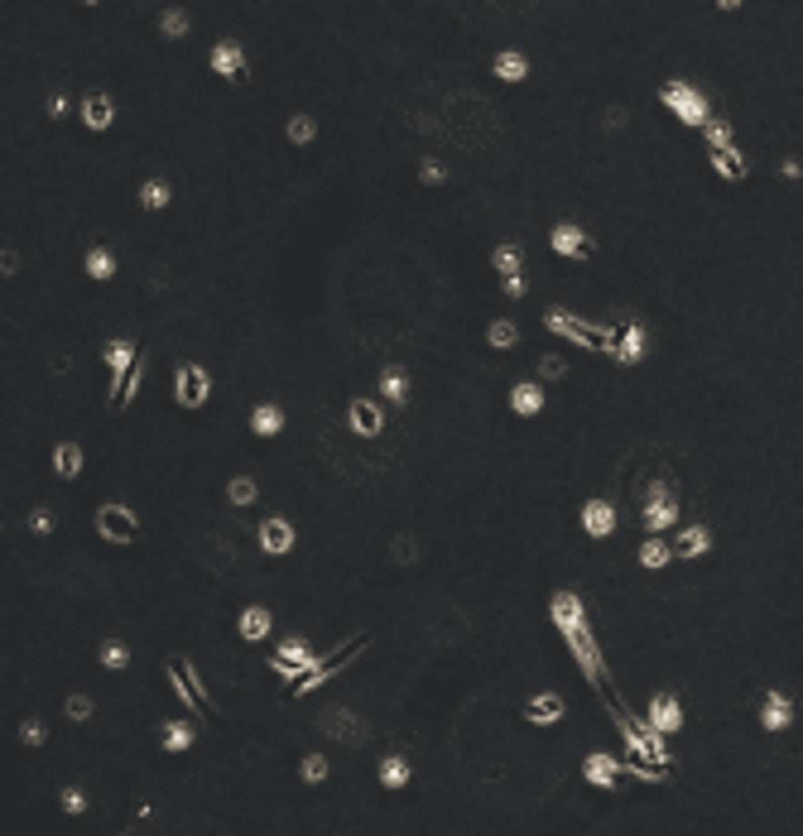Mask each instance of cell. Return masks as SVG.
Returning <instances> with one entry per match:
<instances>
[{
  "label": "cell",
  "mask_w": 803,
  "mask_h": 836,
  "mask_svg": "<svg viewBox=\"0 0 803 836\" xmlns=\"http://www.w3.org/2000/svg\"><path fill=\"white\" fill-rule=\"evenodd\" d=\"M548 620H554V630L567 640V650H573V663L582 669V678L597 682V688H611V669H607V659H601V650H597L587 606H582V596L573 587H558L554 596H548Z\"/></svg>",
  "instance_id": "cell-1"
},
{
  "label": "cell",
  "mask_w": 803,
  "mask_h": 836,
  "mask_svg": "<svg viewBox=\"0 0 803 836\" xmlns=\"http://www.w3.org/2000/svg\"><path fill=\"white\" fill-rule=\"evenodd\" d=\"M611 716H616V730H621V740H626V750H630L635 760L655 764V770H668V764H674V755H668L664 736L645 721V716H635L626 702H616V707H611Z\"/></svg>",
  "instance_id": "cell-2"
},
{
  "label": "cell",
  "mask_w": 803,
  "mask_h": 836,
  "mask_svg": "<svg viewBox=\"0 0 803 836\" xmlns=\"http://www.w3.org/2000/svg\"><path fill=\"white\" fill-rule=\"evenodd\" d=\"M544 327L554 337H563V341H573V347H587V351H601V356L616 351V327H607V322H587V317H577L567 308H544Z\"/></svg>",
  "instance_id": "cell-3"
},
{
  "label": "cell",
  "mask_w": 803,
  "mask_h": 836,
  "mask_svg": "<svg viewBox=\"0 0 803 836\" xmlns=\"http://www.w3.org/2000/svg\"><path fill=\"white\" fill-rule=\"evenodd\" d=\"M102 361H106V404L121 408L125 380H130V375H136V366H140V341H136V337H111L106 347H102Z\"/></svg>",
  "instance_id": "cell-4"
},
{
  "label": "cell",
  "mask_w": 803,
  "mask_h": 836,
  "mask_svg": "<svg viewBox=\"0 0 803 836\" xmlns=\"http://www.w3.org/2000/svg\"><path fill=\"white\" fill-rule=\"evenodd\" d=\"M659 101L678 116L683 126H693V130H708V126L717 121V116H712V101L702 96L693 82H683V77H668L664 87H659Z\"/></svg>",
  "instance_id": "cell-5"
},
{
  "label": "cell",
  "mask_w": 803,
  "mask_h": 836,
  "mask_svg": "<svg viewBox=\"0 0 803 836\" xmlns=\"http://www.w3.org/2000/svg\"><path fill=\"white\" fill-rule=\"evenodd\" d=\"M207 399H212V375L197 366V361H183L174 370V404L193 414V408H203Z\"/></svg>",
  "instance_id": "cell-6"
},
{
  "label": "cell",
  "mask_w": 803,
  "mask_h": 836,
  "mask_svg": "<svg viewBox=\"0 0 803 836\" xmlns=\"http://www.w3.org/2000/svg\"><path fill=\"white\" fill-rule=\"evenodd\" d=\"M96 534H102L106 543H136L140 539V515L121 500H106L102 509H96Z\"/></svg>",
  "instance_id": "cell-7"
},
{
  "label": "cell",
  "mask_w": 803,
  "mask_h": 836,
  "mask_svg": "<svg viewBox=\"0 0 803 836\" xmlns=\"http://www.w3.org/2000/svg\"><path fill=\"white\" fill-rule=\"evenodd\" d=\"M640 524L649 529V534H659L664 539V529H678V496H674V486H655L645 496V505H640Z\"/></svg>",
  "instance_id": "cell-8"
},
{
  "label": "cell",
  "mask_w": 803,
  "mask_h": 836,
  "mask_svg": "<svg viewBox=\"0 0 803 836\" xmlns=\"http://www.w3.org/2000/svg\"><path fill=\"white\" fill-rule=\"evenodd\" d=\"M366 644H371V635H356V640H351V644H346V650H342L337 659H332V663H323V669H317V673H308L304 682H294V697H308V692H317V688H327L332 678H337V673H346L351 663H356V659L366 654Z\"/></svg>",
  "instance_id": "cell-9"
},
{
  "label": "cell",
  "mask_w": 803,
  "mask_h": 836,
  "mask_svg": "<svg viewBox=\"0 0 803 836\" xmlns=\"http://www.w3.org/2000/svg\"><path fill=\"white\" fill-rule=\"evenodd\" d=\"M577 524H582V534H587L592 543H607L616 529H621V509L597 496V500H587V505L577 509Z\"/></svg>",
  "instance_id": "cell-10"
},
{
  "label": "cell",
  "mask_w": 803,
  "mask_h": 836,
  "mask_svg": "<svg viewBox=\"0 0 803 836\" xmlns=\"http://www.w3.org/2000/svg\"><path fill=\"white\" fill-rule=\"evenodd\" d=\"M548 250H554L558 260H587V255L597 250V241L577 227V221H558V227L548 231Z\"/></svg>",
  "instance_id": "cell-11"
},
{
  "label": "cell",
  "mask_w": 803,
  "mask_h": 836,
  "mask_svg": "<svg viewBox=\"0 0 803 836\" xmlns=\"http://www.w3.org/2000/svg\"><path fill=\"white\" fill-rule=\"evenodd\" d=\"M645 351H649V327H645V322H616V351H611V361L616 366H640Z\"/></svg>",
  "instance_id": "cell-12"
},
{
  "label": "cell",
  "mask_w": 803,
  "mask_h": 836,
  "mask_svg": "<svg viewBox=\"0 0 803 836\" xmlns=\"http://www.w3.org/2000/svg\"><path fill=\"white\" fill-rule=\"evenodd\" d=\"M77 121L87 126L92 135H106V130L115 126V101H111V92H102V87L82 92V101H77Z\"/></svg>",
  "instance_id": "cell-13"
},
{
  "label": "cell",
  "mask_w": 803,
  "mask_h": 836,
  "mask_svg": "<svg viewBox=\"0 0 803 836\" xmlns=\"http://www.w3.org/2000/svg\"><path fill=\"white\" fill-rule=\"evenodd\" d=\"M346 428L356 438H380L385 433V404L371 399V395H356L346 404Z\"/></svg>",
  "instance_id": "cell-14"
},
{
  "label": "cell",
  "mask_w": 803,
  "mask_h": 836,
  "mask_svg": "<svg viewBox=\"0 0 803 836\" xmlns=\"http://www.w3.org/2000/svg\"><path fill=\"white\" fill-rule=\"evenodd\" d=\"M520 716H525L534 730H548V726H558L563 716H567V702H563V692L544 688V692H529V702H525Z\"/></svg>",
  "instance_id": "cell-15"
},
{
  "label": "cell",
  "mask_w": 803,
  "mask_h": 836,
  "mask_svg": "<svg viewBox=\"0 0 803 836\" xmlns=\"http://www.w3.org/2000/svg\"><path fill=\"white\" fill-rule=\"evenodd\" d=\"M645 721L655 726L664 740L678 736V730H683V702L674 692H655V697H649V707H645Z\"/></svg>",
  "instance_id": "cell-16"
},
{
  "label": "cell",
  "mask_w": 803,
  "mask_h": 836,
  "mask_svg": "<svg viewBox=\"0 0 803 836\" xmlns=\"http://www.w3.org/2000/svg\"><path fill=\"white\" fill-rule=\"evenodd\" d=\"M207 67L222 82H246V48L236 39H216L212 54H207Z\"/></svg>",
  "instance_id": "cell-17"
},
{
  "label": "cell",
  "mask_w": 803,
  "mask_h": 836,
  "mask_svg": "<svg viewBox=\"0 0 803 836\" xmlns=\"http://www.w3.org/2000/svg\"><path fill=\"white\" fill-rule=\"evenodd\" d=\"M760 730H769V736H779V730H789L794 726V697L789 692H779V688H769L765 697H760Z\"/></svg>",
  "instance_id": "cell-18"
},
{
  "label": "cell",
  "mask_w": 803,
  "mask_h": 836,
  "mask_svg": "<svg viewBox=\"0 0 803 836\" xmlns=\"http://www.w3.org/2000/svg\"><path fill=\"white\" fill-rule=\"evenodd\" d=\"M256 543H260V553H270V558H284V553H294V543H298V529L284 519V515H270L260 529H256Z\"/></svg>",
  "instance_id": "cell-19"
},
{
  "label": "cell",
  "mask_w": 803,
  "mask_h": 836,
  "mask_svg": "<svg viewBox=\"0 0 803 836\" xmlns=\"http://www.w3.org/2000/svg\"><path fill=\"white\" fill-rule=\"evenodd\" d=\"M506 404H510L515 418H539L544 404H548V389H544V380H515Z\"/></svg>",
  "instance_id": "cell-20"
},
{
  "label": "cell",
  "mask_w": 803,
  "mask_h": 836,
  "mask_svg": "<svg viewBox=\"0 0 803 836\" xmlns=\"http://www.w3.org/2000/svg\"><path fill=\"white\" fill-rule=\"evenodd\" d=\"M621 774H626V770H621V760L607 755V750H592V755L582 760V779H587L592 789H601V793H611L616 783H621Z\"/></svg>",
  "instance_id": "cell-21"
},
{
  "label": "cell",
  "mask_w": 803,
  "mask_h": 836,
  "mask_svg": "<svg viewBox=\"0 0 803 836\" xmlns=\"http://www.w3.org/2000/svg\"><path fill=\"white\" fill-rule=\"evenodd\" d=\"M48 467H54L58 481H77L82 467H87V452H82V442L63 438V442H54V452H48Z\"/></svg>",
  "instance_id": "cell-22"
},
{
  "label": "cell",
  "mask_w": 803,
  "mask_h": 836,
  "mask_svg": "<svg viewBox=\"0 0 803 836\" xmlns=\"http://www.w3.org/2000/svg\"><path fill=\"white\" fill-rule=\"evenodd\" d=\"M270 630H275V610H270V606H241V616H236V635H241L246 644L270 640Z\"/></svg>",
  "instance_id": "cell-23"
},
{
  "label": "cell",
  "mask_w": 803,
  "mask_h": 836,
  "mask_svg": "<svg viewBox=\"0 0 803 836\" xmlns=\"http://www.w3.org/2000/svg\"><path fill=\"white\" fill-rule=\"evenodd\" d=\"M708 553H712V529L708 524H688V529H678V534H674V558L698 562Z\"/></svg>",
  "instance_id": "cell-24"
},
{
  "label": "cell",
  "mask_w": 803,
  "mask_h": 836,
  "mask_svg": "<svg viewBox=\"0 0 803 836\" xmlns=\"http://www.w3.org/2000/svg\"><path fill=\"white\" fill-rule=\"evenodd\" d=\"M376 389H380V404L405 408V404H409V370H405V366H385L380 380H376Z\"/></svg>",
  "instance_id": "cell-25"
},
{
  "label": "cell",
  "mask_w": 803,
  "mask_h": 836,
  "mask_svg": "<svg viewBox=\"0 0 803 836\" xmlns=\"http://www.w3.org/2000/svg\"><path fill=\"white\" fill-rule=\"evenodd\" d=\"M115 269H121V260H115L111 246H87V255H82V275L92 284H111Z\"/></svg>",
  "instance_id": "cell-26"
},
{
  "label": "cell",
  "mask_w": 803,
  "mask_h": 836,
  "mask_svg": "<svg viewBox=\"0 0 803 836\" xmlns=\"http://www.w3.org/2000/svg\"><path fill=\"white\" fill-rule=\"evenodd\" d=\"M327 730V736H337V740H366V726H361V716H351V711H342V707H327L323 711V721H317Z\"/></svg>",
  "instance_id": "cell-27"
},
{
  "label": "cell",
  "mask_w": 803,
  "mask_h": 836,
  "mask_svg": "<svg viewBox=\"0 0 803 836\" xmlns=\"http://www.w3.org/2000/svg\"><path fill=\"white\" fill-rule=\"evenodd\" d=\"M164 682H169V688H174V697H178V702L188 707V711H197V716L207 711V707H203V697L193 692L188 673H183V659H169V663H164Z\"/></svg>",
  "instance_id": "cell-28"
},
{
  "label": "cell",
  "mask_w": 803,
  "mask_h": 836,
  "mask_svg": "<svg viewBox=\"0 0 803 836\" xmlns=\"http://www.w3.org/2000/svg\"><path fill=\"white\" fill-rule=\"evenodd\" d=\"M376 779H380V789H385V793H399V789H409L414 764H409L405 755H385V760L376 764Z\"/></svg>",
  "instance_id": "cell-29"
},
{
  "label": "cell",
  "mask_w": 803,
  "mask_h": 836,
  "mask_svg": "<svg viewBox=\"0 0 803 836\" xmlns=\"http://www.w3.org/2000/svg\"><path fill=\"white\" fill-rule=\"evenodd\" d=\"M708 164H712V174H722L727 183H746V174H750L741 149H708Z\"/></svg>",
  "instance_id": "cell-30"
},
{
  "label": "cell",
  "mask_w": 803,
  "mask_h": 836,
  "mask_svg": "<svg viewBox=\"0 0 803 836\" xmlns=\"http://www.w3.org/2000/svg\"><path fill=\"white\" fill-rule=\"evenodd\" d=\"M136 202H140L145 212H164V207L174 202V183H169V178H140Z\"/></svg>",
  "instance_id": "cell-31"
},
{
  "label": "cell",
  "mask_w": 803,
  "mask_h": 836,
  "mask_svg": "<svg viewBox=\"0 0 803 836\" xmlns=\"http://www.w3.org/2000/svg\"><path fill=\"white\" fill-rule=\"evenodd\" d=\"M250 433H256V438H279L284 433V408L270 404V399L256 404V408H250Z\"/></svg>",
  "instance_id": "cell-32"
},
{
  "label": "cell",
  "mask_w": 803,
  "mask_h": 836,
  "mask_svg": "<svg viewBox=\"0 0 803 836\" xmlns=\"http://www.w3.org/2000/svg\"><path fill=\"white\" fill-rule=\"evenodd\" d=\"M491 73L500 82H525L529 77V58L520 54V48H500V54L491 58Z\"/></svg>",
  "instance_id": "cell-33"
},
{
  "label": "cell",
  "mask_w": 803,
  "mask_h": 836,
  "mask_svg": "<svg viewBox=\"0 0 803 836\" xmlns=\"http://www.w3.org/2000/svg\"><path fill=\"white\" fill-rule=\"evenodd\" d=\"M635 558H640V568H645V572H664L668 562H674V543L659 539V534H649V539L640 543V553H635Z\"/></svg>",
  "instance_id": "cell-34"
},
{
  "label": "cell",
  "mask_w": 803,
  "mask_h": 836,
  "mask_svg": "<svg viewBox=\"0 0 803 836\" xmlns=\"http://www.w3.org/2000/svg\"><path fill=\"white\" fill-rule=\"evenodd\" d=\"M197 740V726L193 721H164L159 726V745L169 750V755H183V750H193Z\"/></svg>",
  "instance_id": "cell-35"
},
{
  "label": "cell",
  "mask_w": 803,
  "mask_h": 836,
  "mask_svg": "<svg viewBox=\"0 0 803 836\" xmlns=\"http://www.w3.org/2000/svg\"><path fill=\"white\" fill-rule=\"evenodd\" d=\"M491 269L500 279H510V275H525V250L515 246V241H500L496 250H491Z\"/></svg>",
  "instance_id": "cell-36"
},
{
  "label": "cell",
  "mask_w": 803,
  "mask_h": 836,
  "mask_svg": "<svg viewBox=\"0 0 803 836\" xmlns=\"http://www.w3.org/2000/svg\"><path fill=\"white\" fill-rule=\"evenodd\" d=\"M487 347L491 351H515V347H520V322H510V317L487 322Z\"/></svg>",
  "instance_id": "cell-37"
},
{
  "label": "cell",
  "mask_w": 803,
  "mask_h": 836,
  "mask_svg": "<svg viewBox=\"0 0 803 836\" xmlns=\"http://www.w3.org/2000/svg\"><path fill=\"white\" fill-rule=\"evenodd\" d=\"M284 140H289V145H298V149H304V145H313V140H317V121H313L308 111H294L289 121H284Z\"/></svg>",
  "instance_id": "cell-38"
},
{
  "label": "cell",
  "mask_w": 803,
  "mask_h": 836,
  "mask_svg": "<svg viewBox=\"0 0 803 836\" xmlns=\"http://www.w3.org/2000/svg\"><path fill=\"white\" fill-rule=\"evenodd\" d=\"M96 663L111 669V673H125L130 669V644L125 640H102V644H96Z\"/></svg>",
  "instance_id": "cell-39"
},
{
  "label": "cell",
  "mask_w": 803,
  "mask_h": 836,
  "mask_svg": "<svg viewBox=\"0 0 803 836\" xmlns=\"http://www.w3.org/2000/svg\"><path fill=\"white\" fill-rule=\"evenodd\" d=\"M159 34H164L169 44L188 39V34H193V15H188V10H178V5H174V10H164V15H159Z\"/></svg>",
  "instance_id": "cell-40"
},
{
  "label": "cell",
  "mask_w": 803,
  "mask_h": 836,
  "mask_svg": "<svg viewBox=\"0 0 803 836\" xmlns=\"http://www.w3.org/2000/svg\"><path fill=\"white\" fill-rule=\"evenodd\" d=\"M226 500L236 505V509H246V505L260 500V486L250 481V476H231V481H226Z\"/></svg>",
  "instance_id": "cell-41"
},
{
  "label": "cell",
  "mask_w": 803,
  "mask_h": 836,
  "mask_svg": "<svg viewBox=\"0 0 803 836\" xmlns=\"http://www.w3.org/2000/svg\"><path fill=\"white\" fill-rule=\"evenodd\" d=\"M25 529L35 539H48L58 529V515H54V509H44V505H35V509H29V519H25Z\"/></svg>",
  "instance_id": "cell-42"
},
{
  "label": "cell",
  "mask_w": 803,
  "mask_h": 836,
  "mask_svg": "<svg viewBox=\"0 0 803 836\" xmlns=\"http://www.w3.org/2000/svg\"><path fill=\"white\" fill-rule=\"evenodd\" d=\"M92 711H96V702L87 692H73L68 702H63V716H68V721H77V726H87L92 721Z\"/></svg>",
  "instance_id": "cell-43"
},
{
  "label": "cell",
  "mask_w": 803,
  "mask_h": 836,
  "mask_svg": "<svg viewBox=\"0 0 803 836\" xmlns=\"http://www.w3.org/2000/svg\"><path fill=\"white\" fill-rule=\"evenodd\" d=\"M58 808L68 812V817H82V812L92 808V798H87V789H77V783H68V789L58 793Z\"/></svg>",
  "instance_id": "cell-44"
},
{
  "label": "cell",
  "mask_w": 803,
  "mask_h": 836,
  "mask_svg": "<svg viewBox=\"0 0 803 836\" xmlns=\"http://www.w3.org/2000/svg\"><path fill=\"white\" fill-rule=\"evenodd\" d=\"M327 774H332V764L323 755H304V760H298V779H304V783H323Z\"/></svg>",
  "instance_id": "cell-45"
},
{
  "label": "cell",
  "mask_w": 803,
  "mask_h": 836,
  "mask_svg": "<svg viewBox=\"0 0 803 836\" xmlns=\"http://www.w3.org/2000/svg\"><path fill=\"white\" fill-rule=\"evenodd\" d=\"M621 770H626V774H635V779H645V783L668 779V770H655V764H645V760H635V755H626V760H621Z\"/></svg>",
  "instance_id": "cell-46"
},
{
  "label": "cell",
  "mask_w": 803,
  "mask_h": 836,
  "mask_svg": "<svg viewBox=\"0 0 803 836\" xmlns=\"http://www.w3.org/2000/svg\"><path fill=\"white\" fill-rule=\"evenodd\" d=\"M20 740H25L29 750H39V745L48 740V726L39 721V716H25V721H20Z\"/></svg>",
  "instance_id": "cell-47"
},
{
  "label": "cell",
  "mask_w": 803,
  "mask_h": 836,
  "mask_svg": "<svg viewBox=\"0 0 803 836\" xmlns=\"http://www.w3.org/2000/svg\"><path fill=\"white\" fill-rule=\"evenodd\" d=\"M702 140H708V149H736V145H731V126H727V121H712L708 130H702Z\"/></svg>",
  "instance_id": "cell-48"
},
{
  "label": "cell",
  "mask_w": 803,
  "mask_h": 836,
  "mask_svg": "<svg viewBox=\"0 0 803 836\" xmlns=\"http://www.w3.org/2000/svg\"><path fill=\"white\" fill-rule=\"evenodd\" d=\"M534 370H539L544 380H563V375H567V361H563V356H554V351H544V356H539V366H534Z\"/></svg>",
  "instance_id": "cell-49"
},
{
  "label": "cell",
  "mask_w": 803,
  "mask_h": 836,
  "mask_svg": "<svg viewBox=\"0 0 803 836\" xmlns=\"http://www.w3.org/2000/svg\"><path fill=\"white\" fill-rule=\"evenodd\" d=\"M419 183H428V187H443V183H447V168H443L438 159H419Z\"/></svg>",
  "instance_id": "cell-50"
},
{
  "label": "cell",
  "mask_w": 803,
  "mask_h": 836,
  "mask_svg": "<svg viewBox=\"0 0 803 836\" xmlns=\"http://www.w3.org/2000/svg\"><path fill=\"white\" fill-rule=\"evenodd\" d=\"M390 553H395L399 562H419V539H409V534H405V539H395V549H390Z\"/></svg>",
  "instance_id": "cell-51"
},
{
  "label": "cell",
  "mask_w": 803,
  "mask_h": 836,
  "mask_svg": "<svg viewBox=\"0 0 803 836\" xmlns=\"http://www.w3.org/2000/svg\"><path fill=\"white\" fill-rule=\"evenodd\" d=\"M0 275H5V279L20 275V250H15V246H0Z\"/></svg>",
  "instance_id": "cell-52"
},
{
  "label": "cell",
  "mask_w": 803,
  "mask_h": 836,
  "mask_svg": "<svg viewBox=\"0 0 803 836\" xmlns=\"http://www.w3.org/2000/svg\"><path fill=\"white\" fill-rule=\"evenodd\" d=\"M500 294H506V298H525V294H529V279H525V275L500 279Z\"/></svg>",
  "instance_id": "cell-53"
},
{
  "label": "cell",
  "mask_w": 803,
  "mask_h": 836,
  "mask_svg": "<svg viewBox=\"0 0 803 836\" xmlns=\"http://www.w3.org/2000/svg\"><path fill=\"white\" fill-rule=\"evenodd\" d=\"M44 111H48V121H63V116L73 111V101L63 96V92H54V96H48V106H44Z\"/></svg>",
  "instance_id": "cell-54"
},
{
  "label": "cell",
  "mask_w": 803,
  "mask_h": 836,
  "mask_svg": "<svg viewBox=\"0 0 803 836\" xmlns=\"http://www.w3.org/2000/svg\"><path fill=\"white\" fill-rule=\"evenodd\" d=\"M779 174L789 178V183H798V178H803V164H798V159H784V164H779Z\"/></svg>",
  "instance_id": "cell-55"
}]
</instances>
